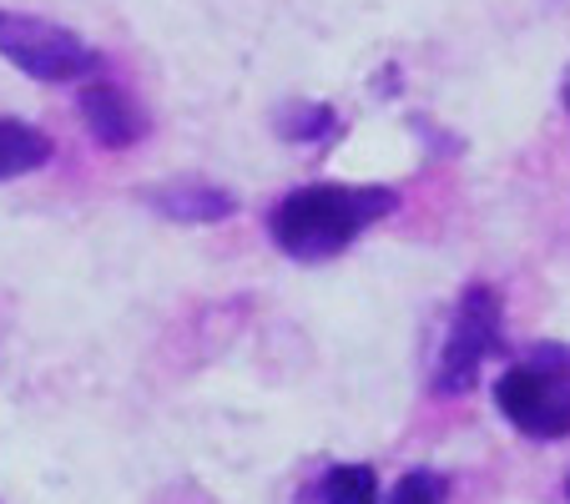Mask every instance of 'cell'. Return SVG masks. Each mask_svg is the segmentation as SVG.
<instances>
[{
  "label": "cell",
  "instance_id": "obj_5",
  "mask_svg": "<svg viewBox=\"0 0 570 504\" xmlns=\"http://www.w3.org/2000/svg\"><path fill=\"white\" fill-rule=\"evenodd\" d=\"M81 121H87L91 137L111 151L131 147V141L141 137L137 101H131L121 87H111V81H87V87H81Z\"/></svg>",
  "mask_w": 570,
  "mask_h": 504
},
{
  "label": "cell",
  "instance_id": "obj_8",
  "mask_svg": "<svg viewBox=\"0 0 570 504\" xmlns=\"http://www.w3.org/2000/svg\"><path fill=\"white\" fill-rule=\"evenodd\" d=\"M323 504H379V480L368 464H338L323 474Z\"/></svg>",
  "mask_w": 570,
  "mask_h": 504
},
{
  "label": "cell",
  "instance_id": "obj_12",
  "mask_svg": "<svg viewBox=\"0 0 570 504\" xmlns=\"http://www.w3.org/2000/svg\"><path fill=\"white\" fill-rule=\"evenodd\" d=\"M566 494H570V480H566Z\"/></svg>",
  "mask_w": 570,
  "mask_h": 504
},
{
  "label": "cell",
  "instance_id": "obj_1",
  "mask_svg": "<svg viewBox=\"0 0 570 504\" xmlns=\"http://www.w3.org/2000/svg\"><path fill=\"white\" fill-rule=\"evenodd\" d=\"M399 207L394 187H298L288 192L268 217L273 243L303 263H323L344 253L358 233L384 223Z\"/></svg>",
  "mask_w": 570,
  "mask_h": 504
},
{
  "label": "cell",
  "instance_id": "obj_6",
  "mask_svg": "<svg viewBox=\"0 0 570 504\" xmlns=\"http://www.w3.org/2000/svg\"><path fill=\"white\" fill-rule=\"evenodd\" d=\"M147 207H157L161 217H177V223H217V217L233 213V192L213 182H177V187H157L147 192Z\"/></svg>",
  "mask_w": 570,
  "mask_h": 504
},
{
  "label": "cell",
  "instance_id": "obj_10",
  "mask_svg": "<svg viewBox=\"0 0 570 504\" xmlns=\"http://www.w3.org/2000/svg\"><path fill=\"white\" fill-rule=\"evenodd\" d=\"M278 127L288 141H313V137H328V131H334V111L328 107H288L278 117Z\"/></svg>",
  "mask_w": 570,
  "mask_h": 504
},
{
  "label": "cell",
  "instance_id": "obj_9",
  "mask_svg": "<svg viewBox=\"0 0 570 504\" xmlns=\"http://www.w3.org/2000/svg\"><path fill=\"white\" fill-rule=\"evenodd\" d=\"M384 504H444V480L434 470H410L389 490Z\"/></svg>",
  "mask_w": 570,
  "mask_h": 504
},
{
  "label": "cell",
  "instance_id": "obj_11",
  "mask_svg": "<svg viewBox=\"0 0 570 504\" xmlns=\"http://www.w3.org/2000/svg\"><path fill=\"white\" fill-rule=\"evenodd\" d=\"M560 101H566V111H570V71H566V87H560Z\"/></svg>",
  "mask_w": 570,
  "mask_h": 504
},
{
  "label": "cell",
  "instance_id": "obj_3",
  "mask_svg": "<svg viewBox=\"0 0 570 504\" xmlns=\"http://www.w3.org/2000/svg\"><path fill=\"white\" fill-rule=\"evenodd\" d=\"M0 56L16 71L36 76V81H91L101 71V56L66 26H51L41 16H21V11H0Z\"/></svg>",
  "mask_w": 570,
  "mask_h": 504
},
{
  "label": "cell",
  "instance_id": "obj_4",
  "mask_svg": "<svg viewBox=\"0 0 570 504\" xmlns=\"http://www.w3.org/2000/svg\"><path fill=\"white\" fill-rule=\"evenodd\" d=\"M500 344H505V338H500V298L484 288V283H474V288H464L460 308H454L434 388H440V394H464V388L474 384V374H480V364L495 354Z\"/></svg>",
  "mask_w": 570,
  "mask_h": 504
},
{
  "label": "cell",
  "instance_id": "obj_2",
  "mask_svg": "<svg viewBox=\"0 0 570 504\" xmlns=\"http://www.w3.org/2000/svg\"><path fill=\"white\" fill-rule=\"evenodd\" d=\"M500 414L530 439H566L570 434V358L546 348L530 364H515L495 384Z\"/></svg>",
  "mask_w": 570,
  "mask_h": 504
},
{
  "label": "cell",
  "instance_id": "obj_7",
  "mask_svg": "<svg viewBox=\"0 0 570 504\" xmlns=\"http://www.w3.org/2000/svg\"><path fill=\"white\" fill-rule=\"evenodd\" d=\"M51 137L41 127H26V121H6L0 117V182H11V177H26L36 167L51 161Z\"/></svg>",
  "mask_w": 570,
  "mask_h": 504
}]
</instances>
